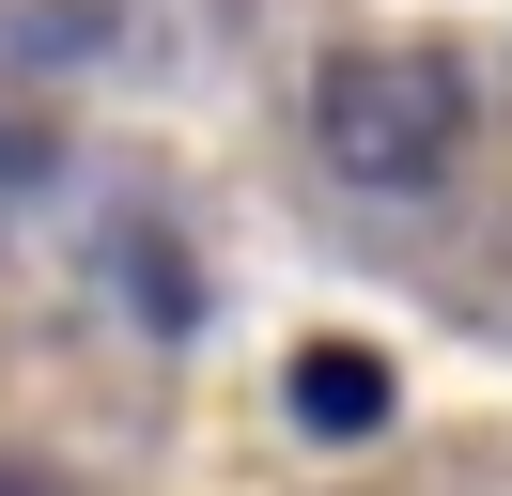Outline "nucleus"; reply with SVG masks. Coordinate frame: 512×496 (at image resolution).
<instances>
[{"label":"nucleus","instance_id":"f257e3e1","mask_svg":"<svg viewBox=\"0 0 512 496\" xmlns=\"http://www.w3.org/2000/svg\"><path fill=\"white\" fill-rule=\"evenodd\" d=\"M466 62L450 47H342L311 78V140H326V171L342 186H388V202H404V186H435L450 155H466Z\"/></svg>","mask_w":512,"mask_h":496},{"label":"nucleus","instance_id":"f03ea898","mask_svg":"<svg viewBox=\"0 0 512 496\" xmlns=\"http://www.w3.org/2000/svg\"><path fill=\"white\" fill-rule=\"evenodd\" d=\"M388 357L373 341H295V434H326V450H342V434H388Z\"/></svg>","mask_w":512,"mask_h":496}]
</instances>
